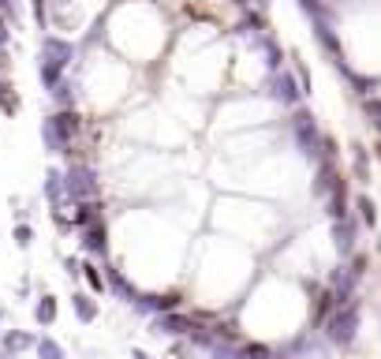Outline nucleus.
Returning a JSON list of instances; mask_svg holds the SVG:
<instances>
[{
    "mask_svg": "<svg viewBox=\"0 0 381 359\" xmlns=\"http://www.w3.org/2000/svg\"><path fill=\"white\" fill-rule=\"evenodd\" d=\"M97 191H101V183H97V172L90 169V165H71L68 172H64V195L68 199H75V202H94L97 199Z\"/></svg>",
    "mask_w": 381,
    "mask_h": 359,
    "instance_id": "1",
    "label": "nucleus"
},
{
    "mask_svg": "<svg viewBox=\"0 0 381 359\" xmlns=\"http://www.w3.org/2000/svg\"><path fill=\"white\" fill-rule=\"evenodd\" d=\"M359 333V303L348 300V303H337V315L329 318V340L340 348H348Z\"/></svg>",
    "mask_w": 381,
    "mask_h": 359,
    "instance_id": "2",
    "label": "nucleus"
},
{
    "mask_svg": "<svg viewBox=\"0 0 381 359\" xmlns=\"http://www.w3.org/2000/svg\"><path fill=\"white\" fill-rule=\"evenodd\" d=\"M362 270H366V259H355L351 266H340V273H333V296H337V303L351 300V288L359 284Z\"/></svg>",
    "mask_w": 381,
    "mask_h": 359,
    "instance_id": "3",
    "label": "nucleus"
},
{
    "mask_svg": "<svg viewBox=\"0 0 381 359\" xmlns=\"http://www.w3.org/2000/svg\"><path fill=\"white\" fill-rule=\"evenodd\" d=\"M333 243H337L340 255H351V251H355V225H351L348 217H340L337 225H333Z\"/></svg>",
    "mask_w": 381,
    "mask_h": 359,
    "instance_id": "4",
    "label": "nucleus"
},
{
    "mask_svg": "<svg viewBox=\"0 0 381 359\" xmlns=\"http://www.w3.org/2000/svg\"><path fill=\"white\" fill-rule=\"evenodd\" d=\"M194 329L198 326L180 315H157V322H154V333H194Z\"/></svg>",
    "mask_w": 381,
    "mask_h": 359,
    "instance_id": "5",
    "label": "nucleus"
},
{
    "mask_svg": "<svg viewBox=\"0 0 381 359\" xmlns=\"http://www.w3.org/2000/svg\"><path fill=\"white\" fill-rule=\"evenodd\" d=\"M0 348H4L8 356H19V352H26V348H34V337L23 333V329H8L4 340H0Z\"/></svg>",
    "mask_w": 381,
    "mask_h": 359,
    "instance_id": "6",
    "label": "nucleus"
},
{
    "mask_svg": "<svg viewBox=\"0 0 381 359\" xmlns=\"http://www.w3.org/2000/svg\"><path fill=\"white\" fill-rule=\"evenodd\" d=\"M105 225H90L86 232H82V251L86 255H105Z\"/></svg>",
    "mask_w": 381,
    "mask_h": 359,
    "instance_id": "7",
    "label": "nucleus"
},
{
    "mask_svg": "<svg viewBox=\"0 0 381 359\" xmlns=\"http://www.w3.org/2000/svg\"><path fill=\"white\" fill-rule=\"evenodd\" d=\"M45 199H49L53 210H57L60 202H64V172H57V169L45 172Z\"/></svg>",
    "mask_w": 381,
    "mask_h": 359,
    "instance_id": "8",
    "label": "nucleus"
},
{
    "mask_svg": "<svg viewBox=\"0 0 381 359\" xmlns=\"http://www.w3.org/2000/svg\"><path fill=\"white\" fill-rule=\"evenodd\" d=\"M131 303H135L138 311H157V315H169V311L176 307L172 296H135Z\"/></svg>",
    "mask_w": 381,
    "mask_h": 359,
    "instance_id": "9",
    "label": "nucleus"
},
{
    "mask_svg": "<svg viewBox=\"0 0 381 359\" xmlns=\"http://www.w3.org/2000/svg\"><path fill=\"white\" fill-rule=\"evenodd\" d=\"M75 221L79 228H90V225H101V206L97 202H79V210H75Z\"/></svg>",
    "mask_w": 381,
    "mask_h": 359,
    "instance_id": "10",
    "label": "nucleus"
},
{
    "mask_svg": "<svg viewBox=\"0 0 381 359\" xmlns=\"http://www.w3.org/2000/svg\"><path fill=\"white\" fill-rule=\"evenodd\" d=\"M329 214H333V221L348 217V195H344V180H333V199H329Z\"/></svg>",
    "mask_w": 381,
    "mask_h": 359,
    "instance_id": "11",
    "label": "nucleus"
},
{
    "mask_svg": "<svg viewBox=\"0 0 381 359\" xmlns=\"http://www.w3.org/2000/svg\"><path fill=\"white\" fill-rule=\"evenodd\" d=\"M71 307H75V318H79V322H94V318H97V303L90 300L86 292L71 296Z\"/></svg>",
    "mask_w": 381,
    "mask_h": 359,
    "instance_id": "12",
    "label": "nucleus"
},
{
    "mask_svg": "<svg viewBox=\"0 0 381 359\" xmlns=\"http://www.w3.org/2000/svg\"><path fill=\"white\" fill-rule=\"evenodd\" d=\"M34 318H38V326H53L57 322V296H41L34 307Z\"/></svg>",
    "mask_w": 381,
    "mask_h": 359,
    "instance_id": "13",
    "label": "nucleus"
},
{
    "mask_svg": "<svg viewBox=\"0 0 381 359\" xmlns=\"http://www.w3.org/2000/svg\"><path fill=\"white\" fill-rule=\"evenodd\" d=\"M34 352H38V359H64V348L57 344L53 337H41L34 340Z\"/></svg>",
    "mask_w": 381,
    "mask_h": 359,
    "instance_id": "14",
    "label": "nucleus"
},
{
    "mask_svg": "<svg viewBox=\"0 0 381 359\" xmlns=\"http://www.w3.org/2000/svg\"><path fill=\"white\" fill-rule=\"evenodd\" d=\"M109 288H113V292H120V300H127V303H131V300L138 296V292H135V288H131V284H127L124 277H120L116 270H109Z\"/></svg>",
    "mask_w": 381,
    "mask_h": 359,
    "instance_id": "15",
    "label": "nucleus"
},
{
    "mask_svg": "<svg viewBox=\"0 0 381 359\" xmlns=\"http://www.w3.org/2000/svg\"><path fill=\"white\" fill-rule=\"evenodd\" d=\"M359 217H362V225H370V228H374V221H378V206H374V202H370L366 195L359 199Z\"/></svg>",
    "mask_w": 381,
    "mask_h": 359,
    "instance_id": "16",
    "label": "nucleus"
},
{
    "mask_svg": "<svg viewBox=\"0 0 381 359\" xmlns=\"http://www.w3.org/2000/svg\"><path fill=\"white\" fill-rule=\"evenodd\" d=\"M79 273H82V277L90 281V288H94V292H101V288H105V281H101V273H97V270H94V266H90V262H86V266H79Z\"/></svg>",
    "mask_w": 381,
    "mask_h": 359,
    "instance_id": "17",
    "label": "nucleus"
},
{
    "mask_svg": "<svg viewBox=\"0 0 381 359\" xmlns=\"http://www.w3.org/2000/svg\"><path fill=\"white\" fill-rule=\"evenodd\" d=\"M15 243H19V247H30V243H34V228H30V225H15Z\"/></svg>",
    "mask_w": 381,
    "mask_h": 359,
    "instance_id": "18",
    "label": "nucleus"
},
{
    "mask_svg": "<svg viewBox=\"0 0 381 359\" xmlns=\"http://www.w3.org/2000/svg\"><path fill=\"white\" fill-rule=\"evenodd\" d=\"M277 94H281L284 101H295V90H292V79H281V82H277Z\"/></svg>",
    "mask_w": 381,
    "mask_h": 359,
    "instance_id": "19",
    "label": "nucleus"
},
{
    "mask_svg": "<svg viewBox=\"0 0 381 359\" xmlns=\"http://www.w3.org/2000/svg\"><path fill=\"white\" fill-rule=\"evenodd\" d=\"M131 359H150V356H146L142 348H135V352H131Z\"/></svg>",
    "mask_w": 381,
    "mask_h": 359,
    "instance_id": "20",
    "label": "nucleus"
},
{
    "mask_svg": "<svg viewBox=\"0 0 381 359\" xmlns=\"http://www.w3.org/2000/svg\"><path fill=\"white\" fill-rule=\"evenodd\" d=\"M0 359H15V356H8V352H0Z\"/></svg>",
    "mask_w": 381,
    "mask_h": 359,
    "instance_id": "21",
    "label": "nucleus"
},
{
    "mask_svg": "<svg viewBox=\"0 0 381 359\" xmlns=\"http://www.w3.org/2000/svg\"><path fill=\"white\" fill-rule=\"evenodd\" d=\"M0 326H4V307H0Z\"/></svg>",
    "mask_w": 381,
    "mask_h": 359,
    "instance_id": "22",
    "label": "nucleus"
}]
</instances>
